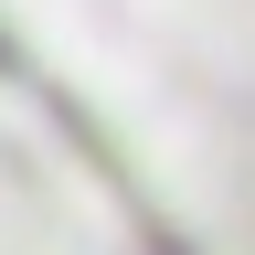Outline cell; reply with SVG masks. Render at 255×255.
I'll return each instance as SVG.
<instances>
[{
  "instance_id": "1",
  "label": "cell",
  "mask_w": 255,
  "mask_h": 255,
  "mask_svg": "<svg viewBox=\"0 0 255 255\" xmlns=\"http://www.w3.org/2000/svg\"><path fill=\"white\" fill-rule=\"evenodd\" d=\"M0 255H255V0H0Z\"/></svg>"
}]
</instances>
